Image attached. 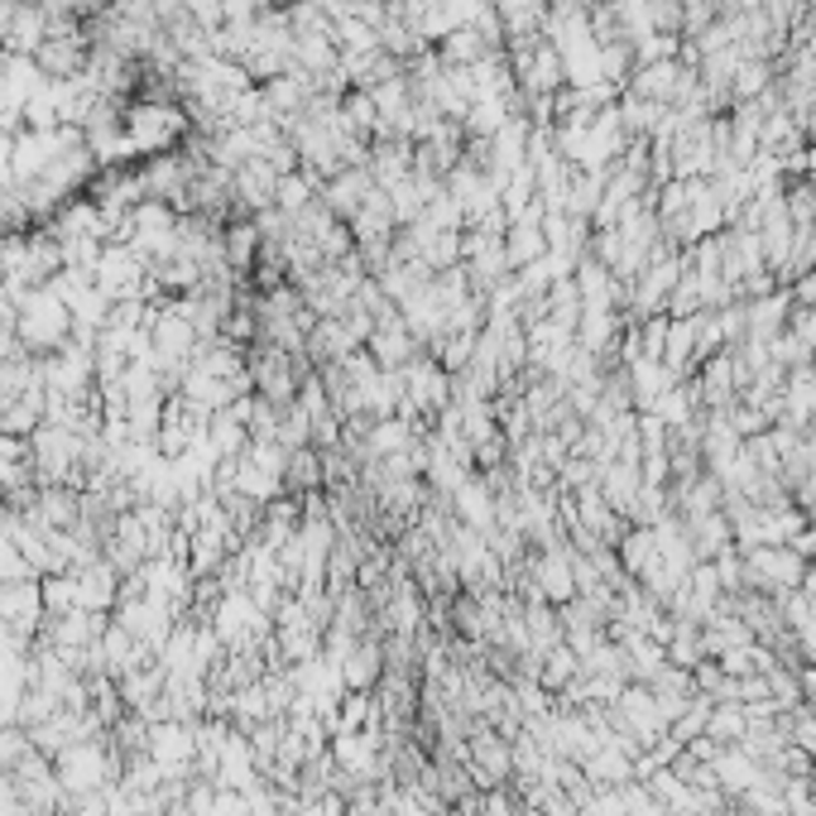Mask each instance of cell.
Here are the masks:
<instances>
[{
	"mask_svg": "<svg viewBox=\"0 0 816 816\" xmlns=\"http://www.w3.org/2000/svg\"><path fill=\"white\" fill-rule=\"evenodd\" d=\"M178 135H183V115L174 107H164V101H140V107L130 111L125 140L135 144V150H164V144H174Z\"/></svg>",
	"mask_w": 816,
	"mask_h": 816,
	"instance_id": "6da1fadb",
	"label": "cell"
}]
</instances>
